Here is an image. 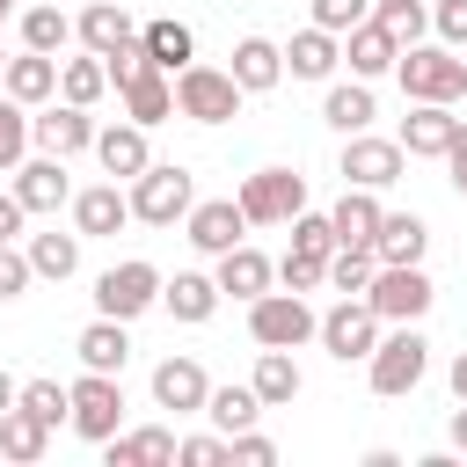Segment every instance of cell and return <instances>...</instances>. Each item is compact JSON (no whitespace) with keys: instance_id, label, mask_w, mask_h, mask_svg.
I'll return each mask as SVG.
<instances>
[{"instance_id":"46","label":"cell","mask_w":467,"mask_h":467,"mask_svg":"<svg viewBox=\"0 0 467 467\" xmlns=\"http://www.w3.org/2000/svg\"><path fill=\"white\" fill-rule=\"evenodd\" d=\"M29 277H36V263H29V248H15V241H0V299H22V292H29Z\"/></svg>"},{"instance_id":"32","label":"cell","mask_w":467,"mask_h":467,"mask_svg":"<svg viewBox=\"0 0 467 467\" xmlns=\"http://www.w3.org/2000/svg\"><path fill=\"white\" fill-rule=\"evenodd\" d=\"M423 248H431V226L416 212H387L379 234H372V255L379 263H423Z\"/></svg>"},{"instance_id":"29","label":"cell","mask_w":467,"mask_h":467,"mask_svg":"<svg viewBox=\"0 0 467 467\" xmlns=\"http://www.w3.org/2000/svg\"><path fill=\"white\" fill-rule=\"evenodd\" d=\"M117 95H124V117L146 124V131L175 117V73H161V66H146V73H139L131 88H117Z\"/></svg>"},{"instance_id":"4","label":"cell","mask_w":467,"mask_h":467,"mask_svg":"<svg viewBox=\"0 0 467 467\" xmlns=\"http://www.w3.org/2000/svg\"><path fill=\"white\" fill-rule=\"evenodd\" d=\"M241 80L226 73V66H204V58H190L182 73H175V117H190V124H234L241 117Z\"/></svg>"},{"instance_id":"24","label":"cell","mask_w":467,"mask_h":467,"mask_svg":"<svg viewBox=\"0 0 467 467\" xmlns=\"http://www.w3.org/2000/svg\"><path fill=\"white\" fill-rule=\"evenodd\" d=\"M219 299H226V292H219V277H204V270H175V277L161 285V306H168L182 328L212 321V314H219Z\"/></svg>"},{"instance_id":"35","label":"cell","mask_w":467,"mask_h":467,"mask_svg":"<svg viewBox=\"0 0 467 467\" xmlns=\"http://www.w3.org/2000/svg\"><path fill=\"white\" fill-rule=\"evenodd\" d=\"M22 248H29L36 277H51V285H66V277L80 270V234H58V226H51V234H29Z\"/></svg>"},{"instance_id":"5","label":"cell","mask_w":467,"mask_h":467,"mask_svg":"<svg viewBox=\"0 0 467 467\" xmlns=\"http://www.w3.org/2000/svg\"><path fill=\"white\" fill-rule=\"evenodd\" d=\"M234 197H241L248 226H292L306 212V175L299 168H255V175H241Z\"/></svg>"},{"instance_id":"27","label":"cell","mask_w":467,"mask_h":467,"mask_svg":"<svg viewBox=\"0 0 467 467\" xmlns=\"http://www.w3.org/2000/svg\"><path fill=\"white\" fill-rule=\"evenodd\" d=\"M102 452H109V467H161V460L182 452V438H175L168 423H139V431H117Z\"/></svg>"},{"instance_id":"12","label":"cell","mask_w":467,"mask_h":467,"mask_svg":"<svg viewBox=\"0 0 467 467\" xmlns=\"http://www.w3.org/2000/svg\"><path fill=\"white\" fill-rule=\"evenodd\" d=\"M401 168H409L401 139H379V131H350V139H343V182H358V190H394Z\"/></svg>"},{"instance_id":"40","label":"cell","mask_w":467,"mask_h":467,"mask_svg":"<svg viewBox=\"0 0 467 467\" xmlns=\"http://www.w3.org/2000/svg\"><path fill=\"white\" fill-rule=\"evenodd\" d=\"M204 416H212V423H219V431L234 438V431H248V423L263 416V394H255V387H212Z\"/></svg>"},{"instance_id":"55","label":"cell","mask_w":467,"mask_h":467,"mask_svg":"<svg viewBox=\"0 0 467 467\" xmlns=\"http://www.w3.org/2000/svg\"><path fill=\"white\" fill-rule=\"evenodd\" d=\"M452 452H467V401L452 409Z\"/></svg>"},{"instance_id":"49","label":"cell","mask_w":467,"mask_h":467,"mask_svg":"<svg viewBox=\"0 0 467 467\" xmlns=\"http://www.w3.org/2000/svg\"><path fill=\"white\" fill-rule=\"evenodd\" d=\"M175 460H190V467H219V460H234V438H226V431H219V438H182Z\"/></svg>"},{"instance_id":"56","label":"cell","mask_w":467,"mask_h":467,"mask_svg":"<svg viewBox=\"0 0 467 467\" xmlns=\"http://www.w3.org/2000/svg\"><path fill=\"white\" fill-rule=\"evenodd\" d=\"M7 15H22V0H0V22H7Z\"/></svg>"},{"instance_id":"14","label":"cell","mask_w":467,"mask_h":467,"mask_svg":"<svg viewBox=\"0 0 467 467\" xmlns=\"http://www.w3.org/2000/svg\"><path fill=\"white\" fill-rule=\"evenodd\" d=\"M452 131H460V117H452V102H409V117H401V153L409 161H445V146H452Z\"/></svg>"},{"instance_id":"43","label":"cell","mask_w":467,"mask_h":467,"mask_svg":"<svg viewBox=\"0 0 467 467\" xmlns=\"http://www.w3.org/2000/svg\"><path fill=\"white\" fill-rule=\"evenodd\" d=\"M292 248L328 263V255H336V219H328V212H299V219H292Z\"/></svg>"},{"instance_id":"10","label":"cell","mask_w":467,"mask_h":467,"mask_svg":"<svg viewBox=\"0 0 467 467\" xmlns=\"http://www.w3.org/2000/svg\"><path fill=\"white\" fill-rule=\"evenodd\" d=\"M365 299H372L379 321H423L431 299H438V285L423 277V263H379V277H372Z\"/></svg>"},{"instance_id":"41","label":"cell","mask_w":467,"mask_h":467,"mask_svg":"<svg viewBox=\"0 0 467 467\" xmlns=\"http://www.w3.org/2000/svg\"><path fill=\"white\" fill-rule=\"evenodd\" d=\"M372 22H387L401 44H423V29H431V7H423V0H372Z\"/></svg>"},{"instance_id":"47","label":"cell","mask_w":467,"mask_h":467,"mask_svg":"<svg viewBox=\"0 0 467 467\" xmlns=\"http://www.w3.org/2000/svg\"><path fill=\"white\" fill-rule=\"evenodd\" d=\"M365 15H372V0H314V22H321V29H336V36H350Z\"/></svg>"},{"instance_id":"20","label":"cell","mask_w":467,"mask_h":467,"mask_svg":"<svg viewBox=\"0 0 467 467\" xmlns=\"http://www.w3.org/2000/svg\"><path fill=\"white\" fill-rule=\"evenodd\" d=\"M73 36L102 58V51H117V44H131L139 36V22H131V7L124 0H88L80 15H73Z\"/></svg>"},{"instance_id":"48","label":"cell","mask_w":467,"mask_h":467,"mask_svg":"<svg viewBox=\"0 0 467 467\" xmlns=\"http://www.w3.org/2000/svg\"><path fill=\"white\" fill-rule=\"evenodd\" d=\"M431 29H438V44L467 51V0H438V7H431Z\"/></svg>"},{"instance_id":"18","label":"cell","mask_w":467,"mask_h":467,"mask_svg":"<svg viewBox=\"0 0 467 467\" xmlns=\"http://www.w3.org/2000/svg\"><path fill=\"white\" fill-rule=\"evenodd\" d=\"M95 161H102V175H117V182H131V175H146L153 168V146H146V124H102L95 131Z\"/></svg>"},{"instance_id":"6","label":"cell","mask_w":467,"mask_h":467,"mask_svg":"<svg viewBox=\"0 0 467 467\" xmlns=\"http://www.w3.org/2000/svg\"><path fill=\"white\" fill-rule=\"evenodd\" d=\"M124 190H131V219H146V226H175V219H190V204H197V182H190V168H175V161H153V168L131 175Z\"/></svg>"},{"instance_id":"16","label":"cell","mask_w":467,"mask_h":467,"mask_svg":"<svg viewBox=\"0 0 467 467\" xmlns=\"http://www.w3.org/2000/svg\"><path fill=\"white\" fill-rule=\"evenodd\" d=\"M212 401V379L197 358H161L153 365V409H175V416H204Z\"/></svg>"},{"instance_id":"25","label":"cell","mask_w":467,"mask_h":467,"mask_svg":"<svg viewBox=\"0 0 467 467\" xmlns=\"http://www.w3.org/2000/svg\"><path fill=\"white\" fill-rule=\"evenodd\" d=\"M73 350H80V365H88V372H124V365H131V321L95 314V321L73 336Z\"/></svg>"},{"instance_id":"45","label":"cell","mask_w":467,"mask_h":467,"mask_svg":"<svg viewBox=\"0 0 467 467\" xmlns=\"http://www.w3.org/2000/svg\"><path fill=\"white\" fill-rule=\"evenodd\" d=\"M102 66H109V88H131V80H139V73L153 66V51H146V44L131 36V44H117V51H102Z\"/></svg>"},{"instance_id":"2","label":"cell","mask_w":467,"mask_h":467,"mask_svg":"<svg viewBox=\"0 0 467 467\" xmlns=\"http://www.w3.org/2000/svg\"><path fill=\"white\" fill-rule=\"evenodd\" d=\"M394 80L409 102H467V58L452 44H401Z\"/></svg>"},{"instance_id":"44","label":"cell","mask_w":467,"mask_h":467,"mask_svg":"<svg viewBox=\"0 0 467 467\" xmlns=\"http://www.w3.org/2000/svg\"><path fill=\"white\" fill-rule=\"evenodd\" d=\"M277 285H285V292H314V285H328V263H321V255H299V248H285V263H277Z\"/></svg>"},{"instance_id":"31","label":"cell","mask_w":467,"mask_h":467,"mask_svg":"<svg viewBox=\"0 0 467 467\" xmlns=\"http://www.w3.org/2000/svg\"><path fill=\"white\" fill-rule=\"evenodd\" d=\"M44 452H51V423H44V416H29V409L15 401V409L0 416V460H15V467H36Z\"/></svg>"},{"instance_id":"54","label":"cell","mask_w":467,"mask_h":467,"mask_svg":"<svg viewBox=\"0 0 467 467\" xmlns=\"http://www.w3.org/2000/svg\"><path fill=\"white\" fill-rule=\"evenodd\" d=\"M445 379H452V401H467V350L452 358V372H445Z\"/></svg>"},{"instance_id":"30","label":"cell","mask_w":467,"mask_h":467,"mask_svg":"<svg viewBox=\"0 0 467 467\" xmlns=\"http://www.w3.org/2000/svg\"><path fill=\"white\" fill-rule=\"evenodd\" d=\"M248 387L263 394V409H292V401H299V387H306V372H299V358H292V350H255Z\"/></svg>"},{"instance_id":"23","label":"cell","mask_w":467,"mask_h":467,"mask_svg":"<svg viewBox=\"0 0 467 467\" xmlns=\"http://www.w3.org/2000/svg\"><path fill=\"white\" fill-rule=\"evenodd\" d=\"M270 285H277V263H270L263 248H248V241H241V248H226V255H219V292H226V299H241V306H248V299H263Z\"/></svg>"},{"instance_id":"39","label":"cell","mask_w":467,"mask_h":467,"mask_svg":"<svg viewBox=\"0 0 467 467\" xmlns=\"http://www.w3.org/2000/svg\"><path fill=\"white\" fill-rule=\"evenodd\" d=\"M372 277H379V255H372V248H336V255H328V285H336L343 299H365Z\"/></svg>"},{"instance_id":"17","label":"cell","mask_w":467,"mask_h":467,"mask_svg":"<svg viewBox=\"0 0 467 467\" xmlns=\"http://www.w3.org/2000/svg\"><path fill=\"white\" fill-rule=\"evenodd\" d=\"M15 197L29 204V219L73 204V175H66V161H58V153H29V161L15 168Z\"/></svg>"},{"instance_id":"26","label":"cell","mask_w":467,"mask_h":467,"mask_svg":"<svg viewBox=\"0 0 467 467\" xmlns=\"http://www.w3.org/2000/svg\"><path fill=\"white\" fill-rule=\"evenodd\" d=\"M0 88H7L15 102L44 109V102L58 95V58H51V51H29V44H22V51L7 58V80H0Z\"/></svg>"},{"instance_id":"38","label":"cell","mask_w":467,"mask_h":467,"mask_svg":"<svg viewBox=\"0 0 467 467\" xmlns=\"http://www.w3.org/2000/svg\"><path fill=\"white\" fill-rule=\"evenodd\" d=\"M22 44L58 58V51L73 44V15H66V7H22Z\"/></svg>"},{"instance_id":"57","label":"cell","mask_w":467,"mask_h":467,"mask_svg":"<svg viewBox=\"0 0 467 467\" xmlns=\"http://www.w3.org/2000/svg\"><path fill=\"white\" fill-rule=\"evenodd\" d=\"M7 58H15V51H7V44H0V80H7Z\"/></svg>"},{"instance_id":"15","label":"cell","mask_w":467,"mask_h":467,"mask_svg":"<svg viewBox=\"0 0 467 467\" xmlns=\"http://www.w3.org/2000/svg\"><path fill=\"white\" fill-rule=\"evenodd\" d=\"M124 219H131V190H117V175L73 190V234H80V241H109Z\"/></svg>"},{"instance_id":"51","label":"cell","mask_w":467,"mask_h":467,"mask_svg":"<svg viewBox=\"0 0 467 467\" xmlns=\"http://www.w3.org/2000/svg\"><path fill=\"white\" fill-rule=\"evenodd\" d=\"M445 182L467 197V117H460V131H452V146H445Z\"/></svg>"},{"instance_id":"8","label":"cell","mask_w":467,"mask_h":467,"mask_svg":"<svg viewBox=\"0 0 467 467\" xmlns=\"http://www.w3.org/2000/svg\"><path fill=\"white\" fill-rule=\"evenodd\" d=\"M161 270L146 263V255H131V263H109L102 277H95V314H109V321H139L146 306H161Z\"/></svg>"},{"instance_id":"33","label":"cell","mask_w":467,"mask_h":467,"mask_svg":"<svg viewBox=\"0 0 467 467\" xmlns=\"http://www.w3.org/2000/svg\"><path fill=\"white\" fill-rule=\"evenodd\" d=\"M139 44L153 51V66H161V73H182V66L197 58V29H190V22H175V15L146 22V29H139Z\"/></svg>"},{"instance_id":"42","label":"cell","mask_w":467,"mask_h":467,"mask_svg":"<svg viewBox=\"0 0 467 467\" xmlns=\"http://www.w3.org/2000/svg\"><path fill=\"white\" fill-rule=\"evenodd\" d=\"M22 409H29V416H44V423L58 431V423L73 416V394H66L58 379H22Z\"/></svg>"},{"instance_id":"19","label":"cell","mask_w":467,"mask_h":467,"mask_svg":"<svg viewBox=\"0 0 467 467\" xmlns=\"http://www.w3.org/2000/svg\"><path fill=\"white\" fill-rule=\"evenodd\" d=\"M336 66H343V36L321 29V22H306V29L285 44V73H292V80H336Z\"/></svg>"},{"instance_id":"1","label":"cell","mask_w":467,"mask_h":467,"mask_svg":"<svg viewBox=\"0 0 467 467\" xmlns=\"http://www.w3.org/2000/svg\"><path fill=\"white\" fill-rule=\"evenodd\" d=\"M423 372H431V343H423V328H416V321H387V336H379V343H372V358H365L372 394L401 401V394H416V387H423Z\"/></svg>"},{"instance_id":"36","label":"cell","mask_w":467,"mask_h":467,"mask_svg":"<svg viewBox=\"0 0 467 467\" xmlns=\"http://www.w3.org/2000/svg\"><path fill=\"white\" fill-rule=\"evenodd\" d=\"M102 88H109V66H102L95 51H80V58H58V95H66V102L95 109V102H102Z\"/></svg>"},{"instance_id":"53","label":"cell","mask_w":467,"mask_h":467,"mask_svg":"<svg viewBox=\"0 0 467 467\" xmlns=\"http://www.w3.org/2000/svg\"><path fill=\"white\" fill-rule=\"evenodd\" d=\"M15 401H22V379H15V372H7V365H0V416H7V409H15Z\"/></svg>"},{"instance_id":"11","label":"cell","mask_w":467,"mask_h":467,"mask_svg":"<svg viewBox=\"0 0 467 467\" xmlns=\"http://www.w3.org/2000/svg\"><path fill=\"white\" fill-rule=\"evenodd\" d=\"M95 117L80 109V102H66V95H51L36 117H29V139H36V153H58V161H73V153H95Z\"/></svg>"},{"instance_id":"37","label":"cell","mask_w":467,"mask_h":467,"mask_svg":"<svg viewBox=\"0 0 467 467\" xmlns=\"http://www.w3.org/2000/svg\"><path fill=\"white\" fill-rule=\"evenodd\" d=\"M29 102H15L7 88H0V175H15L22 161H29Z\"/></svg>"},{"instance_id":"13","label":"cell","mask_w":467,"mask_h":467,"mask_svg":"<svg viewBox=\"0 0 467 467\" xmlns=\"http://www.w3.org/2000/svg\"><path fill=\"white\" fill-rule=\"evenodd\" d=\"M241 234H248L241 197H204V204H190V219H182V241H190L197 255H226V248H241Z\"/></svg>"},{"instance_id":"28","label":"cell","mask_w":467,"mask_h":467,"mask_svg":"<svg viewBox=\"0 0 467 467\" xmlns=\"http://www.w3.org/2000/svg\"><path fill=\"white\" fill-rule=\"evenodd\" d=\"M248 95H270L277 80H285V44H270V36H241L234 44V66H226Z\"/></svg>"},{"instance_id":"3","label":"cell","mask_w":467,"mask_h":467,"mask_svg":"<svg viewBox=\"0 0 467 467\" xmlns=\"http://www.w3.org/2000/svg\"><path fill=\"white\" fill-rule=\"evenodd\" d=\"M248 336H255V350H299L321 336V314L306 306V292L270 285L263 299H248Z\"/></svg>"},{"instance_id":"21","label":"cell","mask_w":467,"mask_h":467,"mask_svg":"<svg viewBox=\"0 0 467 467\" xmlns=\"http://www.w3.org/2000/svg\"><path fill=\"white\" fill-rule=\"evenodd\" d=\"M343 58H350V73H358V80H379V73H394V58H401V36H394L387 22H372V15H365V22L343 36Z\"/></svg>"},{"instance_id":"7","label":"cell","mask_w":467,"mask_h":467,"mask_svg":"<svg viewBox=\"0 0 467 467\" xmlns=\"http://www.w3.org/2000/svg\"><path fill=\"white\" fill-rule=\"evenodd\" d=\"M66 394H73V416H66V423H73L88 445H109V438L124 431V379H117V372H88V365H80V379H73Z\"/></svg>"},{"instance_id":"9","label":"cell","mask_w":467,"mask_h":467,"mask_svg":"<svg viewBox=\"0 0 467 467\" xmlns=\"http://www.w3.org/2000/svg\"><path fill=\"white\" fill-rule=\"evenodd\" d=\"M379 336H387V321L372 314V299H336V306L321 314V336H314V343H321L336 365H365Z\"/></svg>"},{"instance_id":"22","label":"cell","mask_w":467,"mask_h":467,"mask_svg":"<svg viewBox=\"0 0 467 467\" xmlns=\"http://www.w3.org/2000/svg\"><path fill=\"white\" fill-rule=\"evenodd\" d=\"M336 248H372V234H379V219H387V204H379V190H358V182H343V197H336Z\"/></svg>"},{"instance_id":"50","label":"cell","mask_w":467,"mask_h":467,"mask_svg":"<svg viewBox=\"0 0 467 467\" xmlns=\"http://www.w3.org/2000/svg\"><path fill=\"white\" fill-rule=\"evenodd\" d=\"M234 460H248V467H270V460H277V445H270V438L248 423V431H234Z\"/></svg>"},{"instance_id":"34","label":"cell","mask_w":467,"mask_h":467,"mask_svg":"<svg viewBox=\"0 0 467 467\" xmlns=\"http://www.w3.org/2000/svg\"><path fill=\"white\" fill-rule=\"evenodd\" d=\"M321 117H328L343 139H350V131H372V117H379V109H372V80H336V88L321 95Z\"/></svg>"},{"instance_id":"52","label":"cell","mask_w":467,"mask_h":467,"mask_svg":"<svg viewBox=\"0 0 467 467\" xmlns=\"http://www.w3.org/2000/svg\"><path fill=\"white\" fill-rule=\"evenodd\" d=\"M22 226H29V204L15 190H0V241H22Z\"/></svg>"}]
</instances>
